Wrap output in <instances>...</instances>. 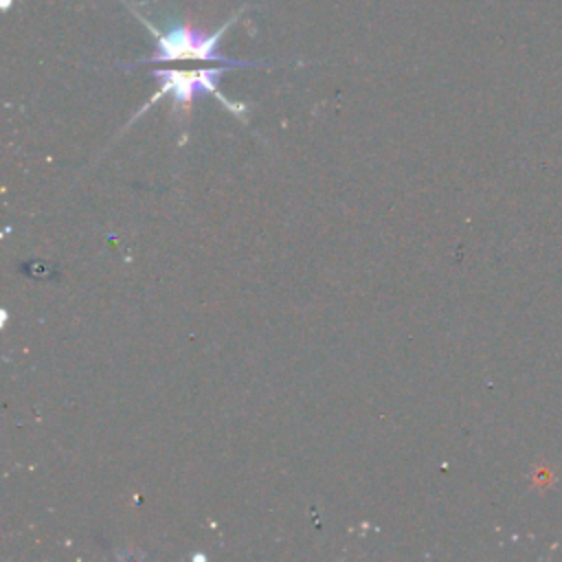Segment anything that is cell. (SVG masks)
I'll return each instance as SVG.
<instances>
[{
	"label": "cell",
	"instance_id": "6da1fadb",
	"mask_svg": "<svg viewBox=\"0 0 562 562\" xmlns=\"http://www.w3.org/2000/svg\"><path fill=\"white\" fill-rule=\"evenodd\" d=\"M132 13L147 26V31L154 35V53L147 59H140L136 64H130L125 68H134L140 64H160V61H222L233 68H244V66H261L257 61H244V59H231L220 53V40L224 31L239 18L241 9L231 15L217 31H200L193 24H173L169 31H158L149 20H145L136 9Z\"/></svg>",
	"mask_w": 562,
	"mask_h": 562
},
{
	"label": "cell",
	"instance_id": "7a4b0ae2",
	"mask_svg": "<svg viewBox=\"0 0 562 562\" xmlns=\"http://www.w3.org/2000/svg\"><path fill=\"white\" fill-rule=\"evenodd\" d=\"M231 66L222 64V66H213V68H200V70H151V77H156L160 81V88L154 92V97L138 110L145 112L154 101L162 99V97H171L173 108H180L184 112H189L191 103L202 97V94H213L215 99H220V103L231 110L235 116H239L241 121L246 119V105L244 103H235L231 99H226L220 88L217 81L220 77L228 70Z\"/></svg>",
	"mask_w": 562,
	"mask_h": 562
}]
</instances>
